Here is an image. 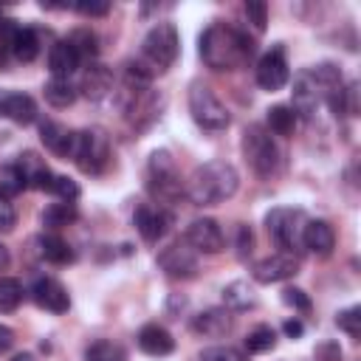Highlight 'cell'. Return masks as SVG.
I'll return each instance as SVG.
<instances>
[{
    "label": "cell",
    "instance_id": "9",
    "mask_svg": "<svg viewBox=\"0 0 361 361\" xmlns=\"http://www.w3.org/2000/svg\"><path fill=\"white\" fill-rule=\"evenodd\" d=\"M158 265H161V271H164L166 276H172V279H189V276H195V271H197V257H195L192 248H186V245H180V243H172L169 248H164V251L158 254Z\"/></svg>",
    "mask_w": 361,
    "mask_h": 361
},
{
    "label": "cell",
    "instance_id": "15",
    "mask_svg": "<svg viewBox=\"0 0 361 361\" xmlns=\"http://www.w3.org/2000/svg\"><path fill=\"white\" fill-rule=\"evenodd\" d=\"M302 245L319 257H327L336 245V231L327 220H307L302 228Z\"/></svg>",
    "mask_w": 361,
    "mask_h": 361
},
{
    "label": "cell",
    "instance_id": "20",
    "mask_svg": "<svg viewBox=\"0 0 361 361\" xmlns=\"http://www.w3.org/2000/svg\"><path fill=\"white\" fill-rule=\"evenodd\" d=\"M39 138H42V144H45L54 155L71 158L76 133H71V130H68L65 124H59V121H42V124H39Z\"/></svg>",
    "mask_w": 361,
    "mask_h": 361
},
{
    "label": "cell",
    "instance_id": "41",
    "mask_svg": "<svg viewBox=\"0 0 361 361\" xmlns=\"http://www.w3.org/2000/svg\"><path fill=\"white\" fill-rule=\"evenodd\" d=\"M73 8H76L79 14H85V17H104V14L110 11L107 3H76Z\"/></svg>",
    "mask_w": 361,
    "mask_h": 361
},
{
    "label": "cell",
    "instance_id": "24",
    "mask_svg": "<svg viewBox=\"0 0 361 361\" xmlns=\"http://www.w3.org/2000/svg\"><path fill=\"white\" fill-rule=\"evenodd\" d=\"M39 254L54 265H68L73 259L71 245L59 234H39Z\"/></svg>",
    "mask_w": 361,
    "mask_h": 361
},
{
    "label": "cell",
    "instance_id": "31",
    "mask_svg": "<svg viewBox=\"0 0 361 361\" xmlns=\"http://www.w3.org/2000/svg\"><path fill=\"white\" fill-rule=\"evenodd\" d=\"M23 302V285L14 276H0V313L17 310Z\"/></svg>",
    "mask_w": 361,
    "mask_h": 361
},
{
    "label": "cell",
    "instance_id": "39",
    "mask_svg": "<svg viewBox=\"0 0 361 361\" xmlns=\"http://www.w3.org/2000/svg\"><path fill=\"white\" fill-rule=\"evenodd\" d=\"M282 302L288 307H296V310H310V296L302 288H285L282 290Z\"/></svg>",
    "mask_w": 361,
    "mask_h": 361
},
{
    "label": "cell",
    "instance_id": "28",
    "mask_svg": "<svg viewBox=\"0 0 361 361\" xmlns=\"http://www.w3.org/2000/svg\"><path fill=\"white\" fill-rule=\"evenodd\" d=\"M223 302L231 310H248V307L257 305L254 290L248 288V282H231V285H226L223 288Z\"/></svg>",
    "mask_w": 361,
    "mask_h": 361
},
{
    "label": "cell",
    "instance_id": "30",
    "mask_svg": "<svg viewBox=\"0 0 361 361\" xmlns=\"http://www.w3.org/2000/svg\"><path fill=\"white\" fill-rule=\"evenodd\" d=\"M68 42L73 45L79 62H82V59H93V56L99 54V37H96L90 28H76V31L68 37Z\"/></svg>",
    "mask_w": 361,
    "mask_h": 361
},
{
    "label": "cell",
    "instance_id": "1",
    "mask_svg": "<svg viewBox=\"0 0 361 361\" xmlns=\"http://www.w3.org/2000/svg\"><path fill=\"white\" fill-rule=\"evenodd\" d=\"M254 54V42L234 25L212 23L200 34V59L212 71H237Z\"/></svg>",
    "mask_w": 361,
    "mask_h": 361
},
{
    "label": "cell",
    "instance_id": "21",
    "mask_svg": "<svg viewBox=\"0 0 361 361\" xmlns=\"http://www.w3.org/2000/svg\"><path fill=\"white\" fill-rule=\"evenodd\" d=\"M14 164H17V169L23 172V178H25V186H34V189H42V192H48L54 172L45 166V161H42L37 152H23V155H20Z\"/></svg>",
    "mask_w": 361,
    "mask_h": 361
},
{
    "label": "cell",
    "instance_id": "35",
    "mask_svg": "<svg viewBox=\"0 0 361 361\" xmlns=\"http://www.w3.org/2000/svg\"><path fill=\"white\" fill-rule=\"evenodd\" d=\"M48 192H51V195H56V197H59V200H65V203H73V200L79 197V183H76V180H71L68 175H54V178H51Z\"/></svg>",
    "mask_w": 361,
    "mask_h": 361
},
{
    "label": "cell",
    "instance_id": "40",
    "mask_svg": "<svg viewBox=\"0 0 361 361\" xmlns=\"http://www.w3.org/2000/svg\"><path fill=\"white\" fill-rule=\"evenodd\" d=\"M17 223V212L8 197H0V231H11Z\"/></svg>",
    "mask_w": 361,
    "mask_h": 361
},
{
    "label": "cell",
    "instance_id": "11",
    "mask_svg": "<svg viewBox=\"0 0 361 361\" xmlns=\"http://www.w3.org/2000/svg\"><path fill=\"white\" fill-rule=\"evenodd\" d=\"M186 243L195 248V251H203V254H217L223 251V231L217 226V220L212 217H200V220H192L189 228H186Z\"/></svg>",
    "mask_w": 361,
    "mask_h": 361
},
{
    "label": "cell",
    "instance_id": "4",
    "mask_svg": "<svg viewBox=\"0 0 361 361\" xmlns=\"http://www.w3.org/2000/svg\"><path fill=\"white\" fill-rule=\"evenodd\" d=\"M189 113L203 130H226L231 121L226 104L214 96L212 87H206L200 82H195L189 90Z\"/></svg>",
    "mask_w": 361,
    "mask_h": 361
},
{
    "label": "cell",
    "instance_id": "45",
    "mask_svg": "<svg viewBox=\"0 0 361 361\" xmlns=\"http://www.w3.org/2000/svg\"><path fill=\"white\" fill-rule=\"evenodd\" d=\"M245 251H251V231L243 226L240 228V254H245Z\"/></svg>",
    "mask_w": 361,
    "mask_h": 361
},
{
    "label": "cell",
    "instance_id": "47",
    "mask_svg": "<svg viewBox=\"0 0 361 361\" xmlns=\"http://www.w3.org/2000/svg\"><path fill=\"white\" fill-rule=\"evenodd\" d=\"M11 361H34V358H31V355H14Z\"/></svg>",
    "mask_w": 361,
    "mask_h": 361
},
{
    "label": "cell",
    "instance_id": "29",
    "mask_svg": "<svg viewBox=\"0 0 361 361\" xmlns=\"http://www.w3.org/2000/svg\"><path fill=\"white\" fill-rule=\"evenodd\" d=\"M73 220H76V206L73 203H65V200L51 203L42 212V226H48V228H62V226H71Z\"/></svg>",
    "mask_w": 361,
    "mask_h": 361
},
{
    "label": "cell",
    "instance_id": "12",
    "mask_svg": "<svg viewBox=\"0 0 361 361\" xmlns=\"http://www.w3.org/2000/svg\"><path fill=\"white\" fill-rule=\"evenodd\" d=\"M322 102H324V96H322V87L316 85L313 73H310V71L296 73V79H293V107H290V110H293L296 116L310 118Z\"/></svg>",
    "mask_w": 361,
    "mask_h": 361
},
{
    "label": "cell",
    "instance_id": "17",
    "mask_svg": "<svg viewBox=\"0 0 361 361\" xmlns=\"http://www.w3.org/2000/svg\"><path fill=\"white\" fill-rule=\"evenodd\" d=\"M192 330L197 336H206V338H220L231 330V316L226 307H209V310H200L195 319H192Z\"/></svg>",
    "mask_w": 361,
    "mask_h": 361
},
{
    "label": "cell",
    "instance_id": "7",
    "mask_svg": "<svg viewBox=\"0 0 361 361\" xmlns=\"http://www.w3.org/2000/svg\"><path fill=\"white\" fill-rule=\"evenodd\" d=\"M265 226H268V234L276 240V245L290 254V251L299 248V243H302L305 212H302V209H285V206L271 209L268 217H265Z\"/></svg>",
    "mask_w": 361,
    "mask_h": 361
},
{
    "label": "cell",
    "instance_id": "3",
    "mask_svg": "<svg viewBox=\"0 0 361 361\" xmlns=\"http://www.w3.org/2000/svg\"><path fill=\"white\" fill-rule=\"evenodd\" d=\"M243 152L248 166L259 175V178H271L279 166V149L271 138V133H265L259 124H251L243 135Z\"/></svg>",
    "mask_w": 361,
    "mask_h": 361
},
{
    "label": "cell",
    "instance_id": "44",
    "mask_svg": "<svg viewBox=\"0 0 361 361\" xmlns=\"http://www.w3.org/2000/svg\"><path fill=\"white\" fill-rule=\"evenodd\" d=\"M285 333H288L290 338H299V336L305 333V327H302V322H296V319H290V322H285Z\"/></svg>",
    "mask_w": 361,
    "mask_h": 361
},
{
    "label": "cell",
    "instance_id": "25",
    "mask_svg": "<svg viewBox=\"0 0 361 361\" xmlns=\"http://www.w3.org/2000/svg\"><path fill=\"white\" fill-rule=\"evenodd\" d=\"M11 54H14L20 62L37 59V54H39V37H37V31L20 25L17 34H14V42H11Z\"/></svg>",
    "mask_w": 361,
    "mask_h": 361
},
{
    "label": "cell",
    "instance_id": "13",
    "mask_svg": "<svg viewBox=\"0 0 361 361\" xmlns=\"http://www.w3.org/2000/svg\"><path fill=\"white\" fill-rule=\"evenodd\" d=\"M299 271V259L288 251L282 254H271L265 259H259L254 265V279L262 282V285H271V282H282V279H290L293 274Z\"/></svg>",
    "mask_w": 361,
    "mask_h": 361
},
{
    "label": "cell",
    "instance_id": "26",
    "mask_svg": "<svg viewBox=\"0 0 361 361\" xmlns=\"http://www.w3.org/2000/svg\"><path fill=\"white\" fill-rule=\"evenodd\" d=\"M42 93H45V102L54 104V107H71L76 102V87L68 79H56L54 76L51 82H45Z\"/></svg>",
    "mask_w": 361,
    "mask_h": 361
},
{
    "label": "cell",
    "instance_id": "22",
    "mask_svg": "<svg viewBox=\"0 0 361 361\" xmlns=\"http://www.w3.org/2000/svg\"><path fill=\"white\" fill-rule=\"evenodd\" d=\"M138 347L147 353V355H169L175 350V338L166 327L161 324H144L138 330Z\"/></svg>",
    "mask_w": 361,
    "mask_h": 361
},
{
    "label": "cell",
    "instance_id": "5",
    "mask_svg": "<svg viewBox=\"0 0 361 361\" xmlns=\"http://www.w3.org/2000/svg\"><path fill=\"white\" fill-rule=\"evenodd\" d=\"M178 51H180V39H178V28L172 23H158L144 37V56L158 71H166L178 59Z\"/></svg>",
    "mask_w": 361,
    "mask_h": 361
},
{
    "label": "cell",
    "instance_id": "48",
    "mask_svg": "<svg viewBox=\"0 0 361 361\" xmlns=\"http://www.w3.org/2000/svg\"><path fill=\"white\" fill-rule=\"evenodd\" d=\"M0 20H3V17H0Z\"/></svg>",
    "mask_w": 361,
    "mask_h": 361
},
{
    "label": "cell",
    "instance_id": "46",
    "mask_svg": "<svg viewBox=\"0 0 361 361\" xmlns=\"http://www.w3.org/2000/svg\"><path fill=\"white\" fill-rule=\"evenodd\" d=\"M8 259H11V257H8V248L0 243V271H6V268H8Z\"/></svg>",
    "mask_w": 361,
    "mask_h": 361
},
{
    "label": "cell",
    "instance_id": "18",
    "mask_svg": "<svg viewBox=\"0 0 361 361\" xmlns=\"http://www.w3.org/2000/svg\"><path fill=\"white\" fill-rule=\"evenodd\" d=\"M0 116L17 121V124H31L37 118V102L28 93H3L0 96Z\"/></svg>",
    "mask_w": 361,
    "mask_h": 361
},
{
    "label": "cell",
    "instance_id": "10",
    "mask_svg": "<svg viewBox=\"0 0 361 361\" xmlns=\"http://www.w3.org/2000/svg\"><path fill=\"white\" fill-rule=\"evenodd\" d=\"M290 79V71H288V62H285V54L279 48L268 51L259 62H257V85L262 90H279L285 87Z\"/></svg>",
    "mask_w": 361,
    "mask_h": 361
},
{
    "label": "cell",
    "instance_id": "43",
    "mask_svg": "<svg viewBox=\"0 0 361 361\" xmlns=\"http://www.w3.org/2000/svg\"><path fill=\"white\" fill-rule=\"evenodd\" d=\"M11 344H14V330L6 327V324H0V353H6Z\"/></svg>",
    "mask_w": 361,
    "mask_h": 361
},
{
    "label": "cell",
    "instance_id": "16",
    "mask_svg": "<svg viewBox=\"0 0 361 361\" xmlns=\"http://www.w3.org/2000/svg\"><path fill=\"white\" fill-rule=\"evenodd\" d=\"M169 226V214L161 206H138L135 209V228L147 243H155L158 237H164Z\"/></svg>",
    "mask_w": 361,
    "mask_h": 361
},
{
    "label": "cell",
    "instance_id": "34",
    "mask_svg": "<svg viewBox=\"0 0 361 361\" xmlns=\"http://www.w3.org/2000/svg\"><path fill=\"white\" fill-rule=\"evenodd\" d=\"M25 189V178L17 169V164H8L0 169V197H14Z\"/></svg>",
    "mask_w": 361,
    "mask_h": 361
},
{
    "label": "cell",
    "instance_id": "36",
    "mask_svg": "<svg viewBox=\"0 0 361 361\" xmlns=\"http://www.w3.org/2000/svg\"><path fill=\"white\" fill-rule=\"evenodd\" d=\"M336 324H338V330H344L350 338H358V336H361V307L353 305V307L341 310V313L336 316Z\"/></svg>",
    "mask_w": 361,
    "mask_h": 361
},
{
    "label": "cell",
    "instance_id": "33",
    "mask_svg": "<svg viewBox=\"0 0 361 361\" xmlns=\"http://www.w3.org/2000/svg\"><path fill=\"white\" fill-rule=\"evenodd\" d=\"M274 344H276V333L268 324H257L245 336V350L248 353H268V350H274Z\"/></svg>",
    "mask_w": 361,
    "mask_h": 361
},
{
    "label": "cell",
    "instance_id": "2",
    "mask_svg": "<svg viewBox=\"0 0 361 361\" xmlns=\"http://www.w3.org/2000/svg\"><path fill=\"white\" fill-rule=\"evenodd\" d=\"M237 186H240V175L231 164L209 161L192 172L186 195L195 206H217V203L228 200L237 192Z\"/></svg>",
    "mask_w": 361,
    "mask_h": 361
},
{
    "label": "cell",
    "instance_id": "23",
    "mask_svg": "<svg viewBox=\"0 0 361 361\" xmlns=\"http://www.w3.org/2000/svg\"><path fill=\"white\" fill-rule=\"evenodd\" d=\"M48 68H51V73H54L56 79H68V76L79 68V56H76V51H73V45H71L68 39H59V42L51 48V54H48Z\"/></svg>",
    "mask_w": 361,
    "mask_h": 361
},
{
    "label": "cell",
    "instance_id": "6",
    "mask_svg": "<svg viewBox=\"0 0 361 361\" xmlns=\"http://www.w3.org/2000/svg\"><path fill=\"white\" fill-rule=\"evenodd\" d=\"M71 158L79 164L82 172H102V166L107 164L110 158V144H107V135L102 130H79L76 138H73V152Z\"/></svg>",
    "mask_w": 361,
    "mask_h": 361
},
{
    "label": "cell",
    "instance_id": "42",
    "mask_svg": "<svg viewBox=\"0 0 361 361\" xmlns=\"http://www.w3.org/2000/svg\"><path fill=\"white\" fill-rule=\"evenodd\" d=\"M338 358H341L338 344H322V347L316 350V361H338Z\"/></svg>",
    "mask_w": 361,
    "mask_h": 361
},
{
    "label": "cell",
    "instance_id": "32",
    "mask_svg": "<svg viewBox=\"0 0 361 361\" xmlns=\"http://www.w3.org/2000/svg\"><path fill=\"white\" fill-rule=\"evenodd\" d=\"M85 361H127V350L116 341H96L87 347Z\"/></svg>",
    "mask_w": 361,
    "mask_h": 361
},
{
    "label": "cell",
    "instance_id": "19",
    "mask_svg": "<svg viewBox=\"0 0 361 361\" xmlns=\"http://www.w3.org/2000/svg\"><path fill=\"white\" fill-rule=\"evenodd\" d=\"M79 90H82V96H87L90 102L104 99V96L113 90V71H110L107 65H90V68L82 73Z\"/></svg>",
    "mask_w": 361,
    "mask_h": 361
},
{
    "label": "cell",
    "instance_id": "27",
    "mask_svg": "<svg viewBox=\"0 0 361 361\" xmlns=\"http://www.w3.org/2000/svg\"><path fill=\"white\" fill-rule=\"evenodd\" d=\"M265 121H268L271 133H276V135H293V130H296V113H293L288 104H274V107H268Z\"/></svg>",
    "mask_w": 361,
    "mask_h": 361
},
{
    "label": "cell",
    "instance_id": "8",
    "mask_svg": "<svg viewBox=\"0 0 361 361\" xmlns=\"http://www.w3.org/2000/svg\"><path fill=\"white\" fill-rule=\"evenodd\" d=\"M149 192L158 197V200H175L180 197L183 186H180V178H178V169H175V161L166 149H158L149 155Z\"/></svg>",
    "mask_w": 361,
    "mask_h": 361
},
{
    "label": "cell",
    "instance_id": "37",
    "mask_svg": "<svg viewBox=\"0 0 361 361\" xmlns=\"http://www.w3.org/2000/svg\"><path fill=\"white\" fill-rule=\"evenodd\" d=\"M200 361H248L243 350L228 347V344H217V347H206L200 353Z\"/></svg>",
    "mask_w": 361,
    "mask_h": 361
},
{
    "label": "cell",
    "instance_id": "38",
    "mask_svg": "<svg viewBox=\"0 0 361 361\" xmlns=\"http://www.w3.org/2000/svg\"><path fill=\"white\" fill-rule=\"evenodd\" d=\"M245 17H248V23H251L257 31H265V23H268V6L259 3V0H248V3H245Z\"/></svg>",
    "mask_w": 361,
    "mask_h": 361
},
{
    "label": "cell",
    "instance_id": "14",
    "mask_svg": "<svg viewBox=\"0 0 361 361\" xmlns=\"http://www.w3.org/2000/svg\"><path fill=\"white\" fill-rule=\"evenodd\" d=\"M31 296H34V302H37L39 307H45V310H51V313H65V310L71 307V296H68L65 285L56 282V279H51V276L37 279Z\"/></svg>",
    "mask_w": 361,
    "mask_h": 361
}]
</instances>
